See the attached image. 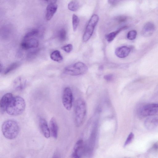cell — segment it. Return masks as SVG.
Segmentation results:
<instances>
[{
    "label": "cell",
    "mask_w": 158,
    "mask_h": 158,
    "mask_svg": "<svg viewBox=\"0 0 158 158\" xmlns=\"http://www.w3.org/2000/svg\"><path fill=\"white\" fill-rule=\"evenodd\" d=\"M74 122L78 127L81 126L85 120L87 107L85 101L81 98L77 99L75 103L74 108Z\"/></svg>",
    "instance_id": "1"
},
{
    "label": "cell",
    "mask_w": 158,
    "mask_h": 158,
    "mask_svg": "<svg viewBox=\"0 0 158 158\" xmlns=\"http://www.w3.org/2000/svg\"><path fill=\"white\" fill-rule=\"evenodd\" d=\"M4 136L6 139H12L18 136L19 132V127L18 123L13 120H8L4 122L2 127Z\"/></svg>",
    "instance_id": "2"
},
{
    "label": "cell",
    "mask_w": 158,
    "mask_h": 158,
    "mask_svg": "<svg viewBox=\"0 0 158 158\" xmlns=\"http://www.w3.org/2000/svg\"><path fill=\"white\" fill-rule=\"evenodd\" d=\"M25 106L26 103L23 98L20 96H16L13 98L6 111L11 115H18L24 111Z\"/></svg>",
    "instance_id": "3"
},
{
    "label": "cell",
    "mask_w": 158,
    "mask_h": 158,
    "mask_svg": "<svg viewBox=\"0 0 158 158\" xmlns=\"http://www.w3.org/2000/svg\"><path fill=\"white\" fill-rule=\"evenodd\" d=\"M88 68L84 63L78 62L66 67L64 69V74L72 76H77L85 73Z\"/></svg>",
    "instance_id": "4"
},
{
    "label": "cell",
    "mask_w": 158,
    "mask_h": 158,
    "mask_svg": "<svg viewBox=\"0 0 158 158\" xmlns=\"http://www.w3.org/2000/svg\"><path fill=\"white\" fill-rule=\"evenodd\" d=\"M99 17L96 14L93 15L89 21L83 36L84 42L88 41L92 36L95 28L99 20Z\"/></svg>",
    "instance_id": "5"
},
{
    "label": "cell",
    "mask_w": 158,
    "mask_h": 158,
    "mask_svg": "<svg viewBox=\"0 0 158 158\" xmlns=\"http://www.w3.org/2000/svg\"><path fill=\"white\" fill-rule=\"evenodd\" d=\"M158 112V104L148 103L141 106L138 109V114L139 116L144 117L152 116Z\"/></svg>",
    "instance_id": "6"
},
{
    "label": "cell",
    "mask_w": 158,
    "mask_h": 158,
    "mask_svg": "<svg viewBox=\"0 0 158 158\" xmlns=\"http://www.w3.org/2000/svg\"><path fill=\"white\" fill-rule=\"evenodd\" d=\"M73 95L71 89L69 87L65 88L64 90L62 98L63 105L65 108L69 110L72 106Z\"/></svg>",
    "instance_id": "7"
},
{
    "label": "cell",
    "mask_w": 158,
    "mask_h": 158,
    "mask_svg": "<svg viewBox=\"0 0 158 158\" xmlns=\"http://www.w3.org/2000/svg\"><path fill=\"white\" fill-rule=\"evenodd\" d=\"M39 45L38 40L34 37L23 39L20 44L21 48L25 50L37 48Z\"/></svg>",
    "instance_id": "8"
},
{
    "label": "cell",
    "mask_w": 158,
    "mask_h": 158,
    "mask_svg": "<svg viewBox=\"0 0 158 158\" xmlns=\"http://www.w3.org/2000/svg\"><path fill=\"white\" fill-rule=\"evenodd\" d=\"M73 152L72 154V157L74 158L81 157L85 151L83 140L80 139L77 141L74 146Z\"/></svg>",
    "instance_id": "9"
},
{
    "label": "cell",
    "mask_w": 158,
    "mask_h": 158,
    "mask_svg": "<svg viewBox=\"0 0 158 158\" xmlns=\"http://www.w3.org/2000/svg\"><path fill=\"white\" fill-rule=\"evenodd\" d=\"M13 97L12 94L8 93L5 94L1 98L0 102L1 113L3 114L5 111Z\"/></svg>",
    "instance_id": "10"
},
{
    "label": "cell",
    "mask_w": 158,
    "mask_h": 158,
    "mask_svg": "<svg viewBox=\"0 0 158 158\" xmlns=\"http://www.w3.org/2000/svg\"><path fill=\"white\" fill-rule=\"evenodd\" d=\"M144 125L148 130H152L155 129L158 127V117L150 116L145 120Z\"/></svg>",
    "instance_id": "11"
},
{
    "label": "cell",
    "mask_w": 158,
    "mask_h": 158,
    "mask_svg": "<svg viewBox=\"0 0 158 158\" xmlns=\"http://www.w3.org/2000/svg\"><path fill=\"white\" fill-rule=\"evenodd\" d=\"M39 126L40 130L44 136L46 138L50 137L51 134L49 128L48 127L46 120L43 118H40L39 121Z\"/></svg>",
    "instance_id": "12"
},
{
    "label": "cell",
    "mask_w": 158,
    "mask_h": 158,
    "mask_svg": "<svg viewBox=\"0 0 158 158\" xmlns=\"http://www.w3.org/2000/svg\"><path fill=\"white\" fill-rule=\"evenodd\" d=\"M155 30L154 24L152 22H148L144 25L141 31L142 35L145 37L151 35Z\"/></svg>",
    "instance_id": "13"
},
{
    "label": "cell",
    "mask_w": 158,
    "mask_h": 158,
    "mask_svg": "<svg viewBox=\"0 0 158 158\" xmlns=\"http://www.w3.org/2000/svg\"><path fill=\"white\" fill-rule=\"evenodd\" d=\"M27 80L23 77H19L16 78L13 82L14 88L18 91H20L24 89L26 86Z\"/></svg>",
    "instance_id": "14"
},
{
    "label": "cell",
    "mask_w": 158,
    "mask_h": 158,
    "mask_svg": "<svg viewBox=\"0 0 158 158\" xmlns=\"http://www.w3.org/2000/svg\"><path fill=\"white\" fill-rule=\"evenodd\" d=\"M49 127L51 135L54 139H56L58 136V127L54 117H52L50 120Z\"/></svg>",
    "instance_id": "15"
},
{
    "label": "cell",
    "mask_w": 158,
    "mask_h": 158,
    "mask_svg": "<svg viewBox=\"0 0 158 158\" xmlns=\"http://www.w3.org/2000/svg\"><path fill=\"white\" fill-rule=\"evenodd\" d=\"M131 52L128 47L123 46L117 48L115 50V55L119 58H124L127 56Z\"/></svg>",
    "instance_id": "16"
},
{
    "label": "cell",
    "mask_w": 158,
    "mask_h": 158,
    "mask_svg": "<svg viewBox=\"0 0 158 158\" xmlns=\"http://www.w3.org/2000/svg\"><path fill=\"white\" fill-rule=\"evenodd\" d=\"M57 6L56 4H48L47 7L45 15L46 19L50 20L57 11Z\"/></svg>",
    "instance_id": "17"
},
{
    "label": "cell",
    "mask_w": 158,
    "mask_h": 158,
    "mask_svg": "<svg viewBox=\"0 0 158 158\" xmlns=\"http://www.w3.org/2000/svg\"><path fill=\"white\" fill-rule=\"evenodd\" d=\"M128 28L127 26H124L120 28L118 30L115 31L111 32L106 36L107 40L108 42H111L116 37V35L120 33L121 31L126 29Z\"/></svg>",
    "instance_id": "18"
},
{
    "label": "cell",
    "mask_w": 158,
    "mask_h": 158,
    "mask_svg": "<svg viewBox=\"0 0 158 158\" xmlns=\"http://www.w3.org/2000/svg\"><path fill=\"white\" fill-rule=\"evenodd\" d=\"M51 59L55 61L60 62L63 59V57L59 51L56 50L52 52L50 55Z\"/></svg>",
    "instance_id": "19"
},
{
    "label": "cell",
    "mask_w": 158,
    "mask_h": 158,
    "mask_svg": "<svg viewBox=\"0 0 158 158\" xmlns=\"http://www.w3.org/2000/svg\"><path fill=\"white\" fill-rule=\"evenodd\" d=\"M79 6V3L76 0H73L69 2L68 4V9L72 11H77Z\"/></svg>",
    "instance_id": "20"
},
{
    "label": "cell",
    "mask_w": 158,
    "mask_h": 158,
    "mask_svg": "<svg viewBox=\"0 0 158 158\" xmlns=\"http://www.w3.org/2000/svg\"><path fill=\"white\" fill-rule=\"evenodd\" d=\"M19 66V64L18 62H14L11 64L5 69L4 74L6 75L12 71L17 68Z\"/></svg>",
    "instance_id": "21"
},
{
    "label": "cell",
    "mask_w": 158,
    "mask_h": 158,
    "mask_svg": "<svg viewBox=\"0 0 158 158\" xmlns=\"http://www.w3.org/2000/svg\"><path fill=\"white\" fill-rule=\"evenodd\" d=\"M38 29H34L27 33L24 36L23 39H26L32 37L37 35L39 33Z\"/></svg>",
    "instance_id": "22"
},
{
    "label": "cell",
    "mask_w": 158,
    "mask_h": 158,
    "mask_svg": "<svg viewBox=\"0 0 158 158\" xmlns=\"http://www.w3.org/2000/svg\"><path fill=\"white\" fill-rule=\"evenodd\" d=\"M79 23V19L78 16L73 14L72 16V25L73 31H76Z\"/></svg>",
    "instance_id": "23"
},
{
    "label": "cell",
    "mask_w": 158,
    "mask_h": 158,
    "mask_svg": "<svg viewBox=\"0 0 158 158\" xmlns=\"http://www.w3.org/2000/svg\"><path fill=\"white\" fill-rule=\"evenodd\" d=\"M67 37V32L64 28H62L59 30L58 33V37L61 41H64Z\"/></svg>",
    "instance_id": "24"
},
{
    "label": "cell",
    "mask_w": 158,
    "mask_h": 158,
    "mask_svg": "<svg viewBox=\"0 0 158 158\" xmlns=\"http://www.w3.org/2000/svg\"><path fill=\"white\" fill-rule=\"evenodd\" d=\"M137 32L135 30H132L128 32L127 34V39L130 40H133L135 39L136 37Z\"/></svg>",
    "instance_id": "25"
},
{
    "label": "cell",
    "mask_w": 158,
    "mask_h": 158,
    "mask_svg": "<svg viewBox=\"0 0 158 158\" xmlns=\"http://www.w3.org/2000/svg\"><path fill=\"white\" fill-rule=\"evenodd\" d=\"M134 134L132 132H131L128 135L124 144V147H125L129 144L132 141L134 138Z\"/></svg>",
    "instance_id": "26"
},
{
    "label": "cell",
    "mask_w": 158,
    "mask_h": 158,
    "mask_svg": "<svg viewBox=\"0 0 158 158\" xmlns=\"http://www.w3.org/2000/svg\"><path fill=\"white\" fill-rule=\"evenodd\" d=\"M61 49L66 53H69L72 50L73 46L72 44H69L61 47Z\"/></svg>",
    "instance_id": "27"
},
{
    "label": "cell",
    "mask_w": 158,
    "mask_h": 158,
    "mask_svg": "<svg viewBox=\"0 0 158 158\" xmlns=\"http://www.w3.org/2000/svg\"><path fill=\"white\" fill-rule=\"evenodd\" d=\"M127 19V17L124 16H119L116 18V20L119 23H123L125 22Z\"/></svg>",
    "instance_id": "28"
},
{
    "label": "cell",
    "mask_w": 158,
    "mask_h": 158,
    "mask_svg": "<svg viewBox=\"0 0 158 158\" xmlns=\"http://www.w3.org/2000/svg\"><path fill=\"white\" fill-rule=\"evenodd\" d=\"M104 79L108 81H111L113 78V76L112 74H109L104 76Z\"/></svg>",
    "instance_id": "29"
},
{
    "label": "cell",
    "mask_w": 158,
    "mask_h": 158,
    "mask_svg": "<svg viewBox=\"0 0 158 158\" xmlns=\"http://www.w3.org/2000/svg\"><path fill=\"white\" fill-rule=\"evenodd\" d=\"M48 4L56 3L57 0H43Z\"/></svg>",
    "instance_id": "30"
},
{
    "label": "cell",
    "mask_w": 158,
    "mask_h": 158,
    "mask_svg": "<svg viewBox=\"0 0 158 158\" xmlns=\"http://www.w3.org/2000/svg\"><path fill=\"white\" fill-rule=\"evenodd\" d=\"M152 148L155 151L157 150L158 149V143H155L153 145Z\"/></svg>",
    "instance_id": "31"
},
{
    "label": "cell",
    "mask_w": 158,
    "mask_h": 158,
    "mask_svg": "<svg viewBox=\"0 0 158 158\" xmlns=\"http://www.w3.org/2000/svg\"><path fill=\"white\" fill-rule=\"evenodd\" d=\"M118 0H108L109 2L112 4H114L117 3Z\"/></svg>",
    "instance_id": "32"
}]
</instances>
